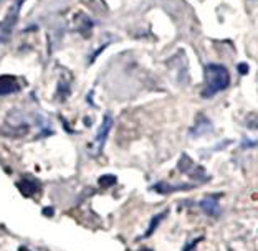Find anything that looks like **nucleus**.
<instances>
[{"instance_id": "nucleus-1", "label": "nucleus", "mask_w": 258, "mask_h": 251, "mask_svg": "<svg viewBox=\"0 0 258 251\" xmlns=\"http://www.w3.org/2000/svg\"><path fill=\"white\" fill-rule=\"evenodd\" d=\"M205 90L202 91L204 98H212L217 95L219 91L225 90V88L230 85V74H228V69L224 65H215V63H210V65L205 66Z\"/></svg>"}, {"instance_id": "nucleus-2", "label": "nucleus", "mask_w": 258, "mask_h": 251, "mask_svg": "<svg viewBox=\"0 0 258 251\" xmlns=\"http://www.w3.org/2000/svg\"><path fill=\"white\" fill-rule=\"evenodd\" d=\"M111 126H113V119H111V116H109V114H106V116H104L103 122H101V126H99V129H98L96 139H95V144H93V147L96 149V152H95V154H98L99 150L103 149L104 142H106L108 132L111 131Z\"/></svg>"}, {"instance_id": "nucleus-3", "label": "nucleus", "mask_w": 258, "mask_h": 251, "mask_svg": "<svg viewBox=\"0 0 258 251\" xmlns=\"http://www.w3.org/2000/svg\"><path fill=\"white\" fill-rule=\"evenodd\" d=\"M20 90V85L14 76H9V74H2L0 76V96H7L12 93H17Z\"/></svg>"}, {"instance_id": "nucleus-4", "label": "nucleus", "mask_w": 258, "mask_h": 251, "mask_svg": "<svg viewBox=\"0 0 258 251\" xmlns=\"http://www.w3.org/2000/svg\"><path fill=\"white\" fill-rule=\"evenodd\" d=\"M201 207L204 212H207L209 215H214V217H217V215L220 213L219 200H217L215 195H209V197H205L204 200H201Z\"/></svg>"}, {"instance_id": "nucleus-5", "label": "nucleus", "mask_w": 258, "mask_h": 251, "mask_svg": "<svg viewBox=\"0 0 258 251\" xmlns=\"http://www.w3.org/2000/svg\"><path fill=\"white\" fill-rule=\"evenodd\" d=\"M19 190L22 192L25 197H32L35 192H37V184L33 180H28V179H23L22 182H19Z\"/></svg>"}, {"instance_id": "nucleus-6", "label": "nucleus", "mask_w": 258, "mask_h": 251, "mask_svg": "<svg viewBox=\"0 0 258 251\" xmlns=\"http://www.w3.org/2000/svg\"><path fill=\"white\" fill-rule=\"evenodd\" d=\"M166 213H167V210H164V212L162 213H159V215H157V217L156 218H152L151 220V225H149V230L148 231H146V236H149L151 235V233L152 231H154L156 228H157V225H159V221L164 218V217H166Z\"/></svg>"}, {"instance_id": "nucleus-7", "label": "nucleus", "mask_w": 258, "mask_h": 251, "mask_svg": "<svg viewBox=\"0 0 258 251\" xmlns=\"http://www.w3.org/2000/svg\"><path fill=\"white\" fill-rule=\"evenodd\" d=\"M98 182H99V185L106 189V187H111V185L116 184V177H114V175H103V177L99 179Z\"/></svg>"}, {"instance_id": "nucleus-8", "label": "nucleus", "mask_w": 258, "mask_h": 251, "mask_svg": "<svg viewBox=\"0 0 258 251\" xmlns=\"http://www.w3.org/2000/svg\"><path fill=\"white\" fill-rule=\"evenodd\" d=\"M238 71L245 74V73H248V65H238Z\"/></svg>"}, {"instance_id": "nucleus-9", "label": "nucleus", "mask_w": 258, "mask_h": 251, "mask_svg": "<svg viewBox=\"0 0 258 251\" xmlns=\"http://www.w3.org/2000/svg\"><path fill=\"white\" fill-rule=\"evenodd\" d=\"M43 212H45V215H53V213H51V212H53V210H51V208H50V210H48V208H45Z\"/></svg>"}, {"instance_id": "nucleus-10", "label": "nucleus", "mask_w": 258, "mask_h": 251, "mask_svg": "<svg viewBox=\"0 0 258 251\" xmlns=\"http://www.w3.org/2000/svg\"><path fill=\"white\" fill-rule=\"evenodd\" d=\"M141 251H151V249H141Z\"/></svg>"}]
</instances>
